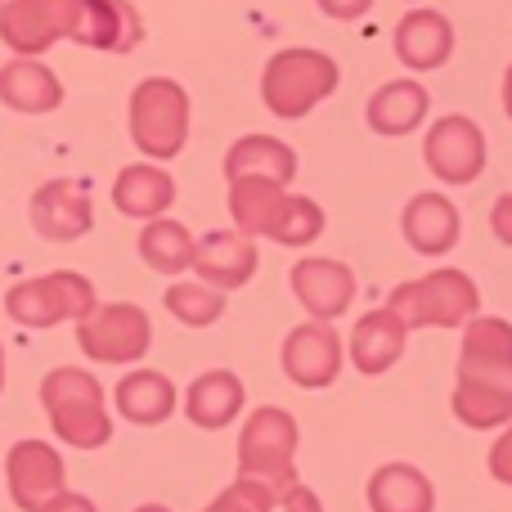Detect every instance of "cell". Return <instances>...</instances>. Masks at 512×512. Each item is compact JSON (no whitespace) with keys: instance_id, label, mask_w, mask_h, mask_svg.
<instances>
[{"instance_id":"1","label":"cell","mask_w":512,"mask_h":512,"mask_svg":"<svg viewBox=\"0 0 512 512\" xmlns=\"http://www.w3.org/2000/svg\"><path fill=\"white\" fill-rule=\"evenodd\" d=\"M463 333L459 378H454V418L463 427L490 432L512 423V324L508 319L472 315Z\"/></svg>"},{"instance_id":"2","label":"cell","mask_w":512,"mask_h":512,"mask_svg":"<svg viewBox=\"0 0 512 512\" xmlns=\"http://www.w3.org/2000/svg\"><path fill=\"white\" fill-rule=\"evenodd\" d=\"M230 216L243 234H261L283 248H306L324 234V212L310 198L288 194V185H274L261 176L230 180Z\"/></svg>"},{"instance_id":"3","label":"cell","mask_w":512,"mask_h":512,"mask_svg":"<svg viewBox=\"0 0 512 512\" xmlns=\"http://www.w3.org/2000/svg\"><path fill=\"white\" fill-rule=\"evenodd\" d=\"M41 405L50 418L54 436L68 441L72 450H99L113 441V418L104 405V387L86 369H50L41 382Z\"/></svg>"},{"instance_id":"4","label":"cell","mask_w":512,"mask_h":512,"mask_svg":"<svg viewBox=\"0 0 512 512\" xmlns=\"http://www.w3.org/2000/svg\"><path fill=\"white\" fill-rule=\"evenodd\" d=\"M342 72L324 50H279L261 72V99L274 117L297 122L337 90Z\"/></svg>"},{"instance_id":"5","label":"cell","mask_w":512,"mask_h":512,"mask_svg":"<svg viewBox=\"0 0 512 512\" xmlns=\"http://www.w3.org/2000/svg\"><path fill=\"white\" fill-rule=\"evenodd\" d=\"M477 306V283L463 270H432L414 283H400L387 301V310L409 333L414 328H463L477 315Z\"/></svg>"},{"instance_id":"6","label":"cell","mask_w":512,"mask_h":512,"mask_svg":"<svg viewBox=\"0 0 512 512\" xmlns=\"http://www.w3.org/2000/svg\"><path fill=\"white\" fill-rule=\"evenodd\" d=\"M131 140L144 158L171 162L189 140V95L171 77H144L131 90Z\"/></svg>"},{"instance_id":"7","label":"cell","mask_w":512,"mask_h":512,"mask_svg":"<svg viewBox=\"0 0 512 512\" xmlns=\"http://www.w3.org/2000/svg\"><path fill=\"white\" fill-rule=\"evenodd\" d=\"M297 441L301 436H297L292 414H283L274 405L256 409L239 432V477L261 481V486H270L283 499V490L297 486V468H292Z\"/></svg>"},{"instance_id":"8","label":"cell","mask_w":512,"mask_h":512,"mask_svg":"<svg viewBox=\"0 0 512 512\" xmlns=\"http://www.w3.org/2000/svg\"><path fill=\"white\" fill-rule=\"evenodd\" d=\"M99 306L95 283L77 270H54L41 279H23L5 292V315L23 328H54L63 319H86Z\"/></svg>"},{"instance_id":"9","label":"cell","mask_w":512,"mask_h":512,"mask_svg":"<svg viewBox=\"0 0 512 512\" xmlns=\"http://www.w3.org/2000/svg\"><path fill=\"white\" fill-rule=\"evenodd\" d=\"M81 23V0H5L0 41L18 59H41L54 41H72Z\"/></svg>"},{"instance_id":"10","label":"cell","mask_w":512,"mask_h":512,"mask_svg":"<svg viewBox=\"0 0 512 512\" xmlns=\"http://www.w3.org/2000/svg\"><path fill=\"white\" fill-rule=\"evenodd\" d=\"M149 342H153V324L131 301L95 306L86 319H77V346L95 364H135L144 360Z\"/></svg>"},{"instance_id":"11","label":"cell","mask_w":512,"mask_h":512,"mask_svg":"<svg viewBox=\"0 0 512 512\" xmlns=\"http://www.w3.org/2000/svg\"><path fill=\"white\" fill-rule=\"evenodd\" d=\"M427 167L441 185H472V180L486 171V135L472 117L450 113L427 131Z\"/></svg>"},{"instance_id":"12","label":"cell","mask_w":512,"mask_h":512,"mask_svg":"<svg viewBox=\"0 0 512 512\" xmlns=\"http://www.w3.org/2000/svg\"><path fill=\"white\" fill-rule=\"evenodd\" d=\"M32 230L50 243H77L90 234L95 225V203H90V189L81 180H45L32 194Z\"/></svg>"},{"instance_id":"13","label":"cell","mask_w":512,"mask_h":512,"mask_svg":"<svg viewBox=\"0 0 512 512\" xmlns=\"http://www.w3.org/2000/svg\"><path fill=\"white\" fill-rule=\"evenodd\" d=\"M283 373L306 391L328 387L342 373V337H337V328L324 324V319L292 328L288 342H283Z\"/></svg>"},{"instance_id":"14","label":"cell","mask_w":512,"mask_h":512,"mask_svg":"<svg viewBox=\"0 0 512 512\" xmlns=\"http://www.w3.org/2000/svg\"><path fill=\"white\" fill-rule=\"evenodd\" d=\"M5 481L9 499L23 512H41L54 495H63V459L54 445L45 441H18L5 459Z\"/></svg>"},{"instance_id":"15","label":"cell","mask_w":512,"mask_h":512,"mask_svg":"<svg viewBox=\"0 0 512 512\" xmlns=\"http://www.w3.org/2000/svg\"><path fill=\"white\" fill-rule=\"evenodd\" d=\"M292 297H297L315 319L333 324V319L355 301L351 265L333 261V256H306V261L292 265Z\"/></svg>"},{"instance_id":"16","label":"cell","mask_w":512,"mask_h":512,"mask_svg":"<svg viewBox=\"0 0 512 512\" xmlns=\"http://www.w3.org/2000/svg\"><path fill=\"white\" fill-rule=\"evenodd\" d=\"M77 45L86 50H108V54H131L144 41L140 9L131 0H81V23H77Z\"/></svg>"},{"instance_id":"17","label":"cell","mask_w":512,"mask_h":512,"mask_svg":"<svg viewBox=\"0 0 512 512\" xmlns=\"http://www.w3.org/2000/svg\"><path fill=\"white\" fill-rule=\"evenodd\" d=\"M198 279L212 283V288H243L256 274V243L243 230H216L203 243H194V261Z\"/></svg>"},{"instance_id":"18","label":"cell","mask_w":512,"mask_h":512,"mask_svg":"<svg viewBox=\"0 0 512 512\" xmlns=\"http://www.w3.org/2000/svg\"><path fill=\"white\" fill-rule=\"evenodd\" d=\"M450 54H454V27L445 14H436V9H409L396 23V59L405 68L432 72Z\"/></svg>"},{"instance_id":"19","label":"cell","mask_w":512,"mask_h":512,"mask_svg":"<svg viewBox=\"0 0 512 512\" xmlns=\"http://www.w3.org/2000/svg\"><path fill=\"white\" fill-rule=\"evenodd\" d=\"M0 104L27 117L54 113L63 104V81L41 59H9L0 68Z\"/></svg>"},{"instance_id":"20","label":"cell","mask_w":512,"mask_h":512,"mask_svg":"<svg viewBox=\"0 0 512 512\" xmlns=\"http://www.w3.org/2000/svg\"><path fill=\"white\" fill-rule=\"evenodd\" d=\"M405 243L414 252H423V256H445L459 243V207L450 203V198H441V194H418L414 203L405 207Z\"/></svg>"},{"instance_id":"21","label":"cell","mask_w":512,"mask_h":512,"mask_svg":"<svg viewBox=\"0 0 512 512\" xmlns=\"http://www.w3.org/2000/svg\"><path fill=\"white\" fill-rule=\"evenodd\" d=\"M405 337H409V328L400 324L391 310H369V315L355 324V333H351V360H355V369H360L364 378H378V373H387L391 364L405 355Z\"/></svg>"},{"instance_id":"22","label":"cell","mask_w":512,"mask_h":512,"mask_svg":"<svg viewBox=\"0 0 512 512\" xmlns=\"http://www.w3.org/2000/svg\"><path fill=\"white\" fill-rule=\"evenodd\" d=\"M171 203H176V180L162 167H153V162L122 167V176H117V185H113V207L122 216H131V221H153V216H162Z\"/></svg>"},{"instance_id":"23","label":"cell","mask_w":512,"mask_h":512,"mask_svg":"<svg viewBox=\"0 0 512 512\" xmlns=\"http://www.w3.org/2000/svg\"><path fill=\"white\" fill-rule=\"evenodd\" d=\"M243 409V382L234 378L230 369H207L194 378L185 396V414L194 427L203 432H221V427L234 423V414Z\"/></svg>"},{"instance_id":"24","label":"cell","mask_w":512,"mask_h":512,"mask_svg":"<svg viewBox=\"0 0 512 512\" xmlns=\"http://www.w3.org/2000/svg\"><path fill=\"white\" fill-rule=\"evenodd\" d=\"M113 400L126 423L158 427V423H167L171 409H176V387H171V378H162V373H153V369H131L117 382Z\"/></svg>"},{"instance_id":"25","label":"cell","mask_w":512,"mask_h":512,"mask_svg":"<svg viewBox=\"0 0 512 512\" xmlns=\"http://www.w3.org/2000/svg\"><path fill=\"white\" fill-rule=\"evenodd\" d=\"M369 508L373 512H432L436 490L414 463H387L369 477Z\"/></svg>"},{"instance_id":"26","label":"cell","mask_w":512,"mask_h":512,"mask_svg":"<svg viewBox=\"0 0 512 512\" xmlns=\"http://www.w3.org/2000/svg\"><path fill=\"white\" fill-rule=\"evenodd\" d=\"M432 95L423 90V81H387L378 95L369 99V126L378 135H409L414 126H423Z\"/></svg>"},{"instance_id":"27","label":"cell","mask_w":512,"mask_h":512,"mask_svg":"<svg viewBox=\"0 0 512 512\" xmlns=\"http://www.w3.org/2000/svg\"><path fill=\"white\" fill-rule=\"evenodd\" d=\"M239 176H261V180H274V185H288L297 176V153L283 140H270V135H243L225 153V180H239Z\"/></svg>"},{"instance_id":"28","label":"cell","mask_w":512,"mask_h":512,"mask_svg":"<svg viewBox=\"0 0 512 512\" xmlns=\"http://www.w3.org/2000/svg\"><path fill=\"white\" fill-rule=\"evenodd\" d=\"M140 256L149 261V270L158 274H180L194 261V234L180 221H167V216H153L140 234Z\"/></svg>"},{"instance_id":"29","label":"cell","mask_w":512,"mask_h":512,"mask_svg":"<svg viewBox=\"0 0 512 512\" xmlns=\"http://www.w3.org/2000/svg\"><path fill=\"white\" fill-rule=\"evenodd\" d=\"M167 310L185 328H207L225 315V297H221V288H212V283H171Z\"/></svg>"},{"instance_id":"30","label":"cell","mask_w":512,"mask_h":512,"mask_svg":"<svg viewBox=\"0 0 512 512\" xmlns=\"http://www.w3.org/2000/svg\"><path fill=\"white\" fill-rule=\"evenodd\" d=\"M274 504H279V495H274L270 486H261V481H252V477H239L230 490H221V495L212 499L207 512H270Z\"/></svg>"},{"instance_id":"31","label":"cell","mask_w":512,"mask_h":512,"mask_svg":"<svg viewBox=\"0 0 512 512\" xmlns=\"http://www.w3.org/2000/svg\"><path fill=\"white\" fill-rule=\"evenodd\" d=\"M490 477H495L499 486H512V423L504 427V436L490 445Z\"/></svg>"},{"instance_id":"32","label":"cell","mask_w":512,"mask_h":512,"mask_svg":"<svg viewBox=\"0 0 512 512\" xmlns=\"http://www.w3.org/2000/svg\"><path fill=\"white\" fill-rule=\"evenodd\" d=\"M319 9H324L328 18H342V23H351V18H364L373 9V0H315Z\"/></svg>"},{"instance_id":"33","label":"cell","mask_w":512,"mask_h":512,"mask_svg":"<svg viewBox=\"0 0 512 512\" xmlns=\"http://www.w3.org/2000/svg\"><path fill=\"white\" fill-rule=\"evenodd\" d=\"M279 504H283V512H324V508H319V495H315V490H306L301 481L283 490Z\"/></svg>"},{"instance_id":"34","label":"cell","mask_w":512,"mask_h":512,"mask_svg":"<svg viewBox=\"0 0 512 512\" xmlns=\"http://www.w3.org/2000/svg\"><path fill=\"white\" fill-rule=\"evenodd\" d=\"M490 230H495L499 243H508L512 248V194H504L495 203V212H490Z\"/></svg>"},{"instance_id":"35","label":"cell","mask_w":512,"mask_h":512,"mask_svg":"<svg viewBox=\"0 0 512 512\" xmlns=\"http://www.w3.org/2000/svg\"><path fill=\"white\" fill-rule=\"evenodd\" d=\"M41 512H99L95 504H90L86 495H72V490H63V495H54L50 504H45Z\"/></svg>"},{"instance_id":"36","label":"cell","mask_w":512,"mask_h":512,"mask_svg":"<svg viewBox=\"0 0 512 512\" xmlns=\"http://www.w3.org/2000/svg\"><path fill=\"white\" fill-rule=\"evenodd\" d=\"M504 108H508V117H512V68L504 72Z\"/></svg>"},{"instance_id":"37","label":"cell","mask_w":512,"mask_h":512,"mask_svg":"<svg viewBox=\"0 0 512 512\" xmlns=\"http://www.w3.org/2000/svg\"><path fill=\"white\" fill-rule=\"evenodd\" d=\"M0 391H5V346H0Z\"/></svg>"},{"instance_id":"38","label":"cell","mask_w":512,"mask_h":512,"mask_svg":"<svg viewBox=\"0 0 512 512\" xmlns=\"http://www.w3.org/2000/svg\"><path fill=\"white\" fill-rule=\"evenodd\" d=\"M135 512H171V508H162V504H144V508H135Z\"/></svg>"},{"instance_id":"39","label":"cell","mask_w":512,"mask_h":512,"mask_svg":"<svg viewBox=\"0 0 512 512\" xmlns=\"http://www.w3.org/2000/svg\"><path fill=\"white\" fill-rule=\"evenodd\" d=\"M0 5H5V0H0Z\"/></svg>"}]
</instances>
